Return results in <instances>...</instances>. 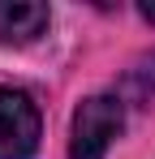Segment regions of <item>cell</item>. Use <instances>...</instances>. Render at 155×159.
<instances>
[{
  "instance_id": "obj_1",
  "label": "cell",
  "mask_w": 155,
  "mask_h": 159,
  "mask_svg": "<svg viewBox=\"0 0 155 159\" xmlns=\"http://www.w3.org/2000/svg\"><path fill=\"white\" fill-rule=\"evenodd\" d=\"M121 133H125V99L86 95L69 120V159H108Z\"/></svg>"
},
{
  "instance_id": "obj_2",
  "label": "cell",
  "mask_w": 155,
  "mask_h": 159,
  "mask_svg": "<svg viewBox=\"0 0 155 159\" xmlns=\"http://www.w3.org/2000/svg\"><path fill=\"white\" fill-rule=\"evenodd\" d=\"M43 142V112L22 86H0V159H35Z\"/></svg>"
},
{
  "instance_id": "obj_3",
  "label": "cell",
  "mask_w": 155,
  "mask_h": 159,
  "mask_svg": "<svg viewBox=\"0 0 155 159\" xmlns=\"http://www.w3.org/2000/svg\"><path fill=\"white\" fill-rule=\"evenodd\" d=\"M52 26L48 4H30V0H0V48H26L35 39H43Z\"/></svg>"
},
{
  "instance_id": "obj_4",
  "label": "cell",
  "mask_w": 155,
  "mask_h": 159,
  "mask_svg": "<svg viewBox=\"0 0 155 159\" xmlns=\"http://www.w3.org/2000/svg\"><path fill=\"white\" fill-rule=\"evenodd\" d=\"M138 17H142L147 26H155V4H138Z\"/></svg>"
}]
</instances>
